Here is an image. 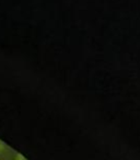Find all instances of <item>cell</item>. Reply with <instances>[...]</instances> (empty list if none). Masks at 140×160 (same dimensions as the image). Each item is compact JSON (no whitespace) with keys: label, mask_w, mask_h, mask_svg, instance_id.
Listing matches in <instances>:
<instances>
[{"label":"cell","mask_w":140,"mask_h":160,"mask_svg":"<svg viewBox=\"0 0 140 160\" xmlns=\"http://www.w3.org/2000/svg\"><path fill=\"white\" fill-rule=\"evenodd\" d=\"M5 149H6L5 144H3V142H1V140H0V153L3 152V151H5Z\"/></svg>","instance_id":"obj_2"},{"label":"cell","mask_w":140,"mask_h":160,"mask_svg":"<svg viewBox=\"0 0 140 160\" xmlns=\"http://www.w3.org/2000/svg\"><path fill=\"white\" fill-rule=\"evenodd\" d=\"M14 160H27V158H25L22 153H16V156H14Z\"/></svg>","instance_id":"obj_1"}]
</instances>
